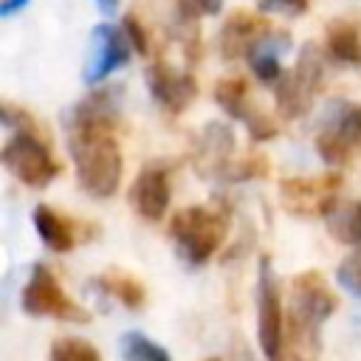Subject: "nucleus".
<instances>
[{
    "label": "nucleus",
    "mask_w": 361,
    "mask_h": 361,
    "mask_svg": "<svg viewBox=\"0 0 361 361\" xmlns=\"http://www.w3.org/2000/svg\"><path fill=\"white\" fill-rule=\"evenodd\" d=\"M65 130L79 186L93 197H113L124 172L121 149L113 138V124L68 113Z\"/></svg>",
    "instance_id": "obj_1"
},
{
    "label": "nucleus",
    "mask_w": 361,
    "mask_h": 361,
    "mask_svg": "<svg viewBox=\"0 0 361 361\" xmlns=\"http://www.w3.org/2000/svg\"><path fill=\"white\" fill-rule=\"evenodd\" d=\"M226 214L206 209V206H186L175 212L169 223V237L175 240L178 254L189 265H203L209 262L217 248L226 240Z\"/></svg>",
    "instance_id": "obj_2"
},
{
    "label": "nucleus",
    "mask_w": 361,
    "mask_h": 361,
    "mask_svg": "<svg viewBox=\"0 0 361 361\" xmlns=\"http://www.w3.org/2000/svg\"><path fill=\"white\" fill-rule=\"evenodd\" d=\"M20 305L34 319L48 316V319H62V322H76V324L90 322V313L65 293V288L59 285V279L54 276L48 265H34L28 282L23 285Z\"/></svg>",
    "instance_id": "obj_3"
},
{
    "label": "nucleus",
    "mask_w": 361,
    "mask_h": 361,
    "mask_svg": "<svg viewBox=\"0 0 361 361\" xmlns=\"http://www.w3.org/2000/svg\"><path fill=\"white\" fill-rule=\"evenodd\" d=\"M322 76H324V62L319 56V48L313 42H307L299 51V59L293 65V71L282 73L274 85L276 90V107L285 118H299L310 110L316 90L322 87Z\"/></svg>",
    "instance_id": "obj_4"
},
{
    "label": "nucleus",
    "mask_w": 361,
    "mask_h": 361,
    "mask_svg": "<svg viewBox=\"0 0 361 361\" xmlns=\"http://www.w3.org/2000/svg\"><path fill=\"white\" fill-rule=\"evenodd\" d=\"M0 161L20 183L31 189H42L59 175V164L54 161L51 149L37 138V133H28V130H17L6 141Z\"/></svg>",
    "instance_id": "obj_5"
},
{
    "label": "nucleus",
    "mask_w": 361,
    "mask_h": 361,
    "mask_svg": "<svg viewBox=\"0 0 361 361\" xmlns=\"http://www.w3.org/2000/svg\"><path fill=\"white\" fill-rule=\"evenodd\" d=\"M257 341L265 361L282 358L285 344V310L279 299V285L274 276V265L268 257L259 259V279H257Z\"/></svg>",
    "instance_id": "obj_6"
},
{
    "label": "nucleus",
    "mask_w": 361,
    "mask_h": 361,
    "mask_svg": "<svg viewBox=\"0 0 361 361\" xmlns=\"http://www.w3.org/2000/svg\"><path fill=\"white\" fill-rule=\"evenodd\" d=\"M361 147V104L336 102L324 113L322 130L316 135V152L324 164L341 166L350 161L353 149Z\"/></svg>",
    "instance_id": "obj_7"
},
{
    "label": "nucleus",
    "mask_w": 361,
    "mask_h": 361,
    "mask_svg": "<svg viewBox=\"0 0 361 361\" xmlns=\"http://www.w3.org/2000/svg\"><path fill=\"white\" fill-rule=\"evenodd\" d=\"M336 310V296L330 293L324 276L319 271H305L293 279L290 296V319L299 333L313 336Z\"/></svg>",
    "instance_id": "obj_8"
},
{
    "label": "nucleus",
    "mask_w": 361,
    "mask_h": 361,
    "mask_svg": "<svg viewBox=\"0 0 361 361\" xmlns=\"http://www.w3.org/2000/svg\"><path fill=\"white\" fill-rule=\"evenodd\" d=\"M130 54H133V45H130L124 28H116L110 23H99L90 31V59L85 68V79L87 82L107 79L113 71H118L130 62Z\"/></svg>",
    "instance_id": "obj_9"
},
{
    "label": "nucleus",
    "mask_w": 361,
    "mask_h": 361,
    "mask_svg": "<svg viewBox=\"0 0 361 361\" xmlns=\"http://www.w3.org/2000/svg\"><path fill=\"white\" fill-rule=\"evenodd\" d=\"M341 186L338 175H322V178H285L279 183V195L288 212L296 214H322L330 200H336V192Z\"/></svg>",
    "instance_id": "obj_10"
},
{
    "label": "nucleus",
    "mask_w": 361,
    "mask_h": 361,
    "mask_svg": "<svg viewBox=\"0 0 361 361\" xmlns=\"http://www.w3.org/2000/svg\"><path fill=\"white\" fill-rule=\"evenodd\" d=\"M147 87L166 113H183L197 99V82L189 73L175 71L164 62L147 68Z\"/></svg>",
    "instance_id": "obj_11"
},
{
    "label": "nucleus",
    "mask_w": 361,
    "mask_h": 361,
    "mask_svg": "<svg viewBox=\"0 0 361 361\" xmlns=\"http://www.w3.org/2000/svg\"><path fill=\"white\" fill-rule=\"evenodd\" d=\"M169 200H172V186H169V172L166 166H144L138 172V178L133 180L130 186V203L133 209L149 220V223H158L166 209H169Z\"/></svg>",
    "instance_id": "obj_12"
},
{
    "label": "nucleus",
    "mask_w": 361,
    "mask_h": 361,
    "mask_svg": "<svg viewBox=\"0 0 361 361\" xmlns=\"http://www.w3.org/2000/svg\"><path fill=\"white\" fill-rule=\"evenodd\" d=\"M234 152V133L228 124L209 121L200 130L197 147H195V166L200 175H217L226 178L228 172V158Z\"/></svg>",
    "instance_id": "obj_13"
},
{
    "label": "nucleus",
    "mask_w": 361,
    "mask_h": 361,
    "mask_svg": "<svg viewBox=\"0 0 361 361\" xmlns=\"http://www.w3.org/2000/svg\"><path fill=\"white\" fill-rule=\"evenodd\" d=\"M290 48V39L279 31V34H271L265 31L251 48H248V65L254 71V76L262 82V85H276V79L282 76V54Z\"/></svg>",
    "instance_id": "obj_14"
},
{
    "label": "nucleus",
    "mask_w": 361,
    "mask_h": 361,
    "mask_svg": "<svg viewBox=\"0 0 361 361\" xmlns=\"http://www.w3.org/2000/svg\"><path fill=\"white\" fill-rule=\"evenodd\" d=\"M327 234L355 251H361V200H330L322 212Z\"/></svg>",
    "instance_id": "obj_15"
},
{
    "label": "nucleus",
    "mask_w": 361,
    "mask_h": 361,
    "mask_svg": "<svg viewBox=\"0 0 361 361\" xmlns=\"http://www.w3.org/2000/svg\"><path fill=\"white\" fill-rule=\"evenodd\" d=\"M34 228H37L39 240L56 254H65V251H71L76 245V231H73L71 220H65L62 214H56L45 203L34 209Z\"/></svg>",
    "instance_id": "obj_16"
},
{
    "label": "nucleus",
    "mask_w": 361,
    "mask_h": 361,
    "mask_svg": "<svg viewBox=\"0 0 361 361\" xmlns=\"http://www.w3.org/2000/svg\"><path fill=\"white\" fill-rule=\"evenodd\" d=\"M259 31H262V25H259L257 17H251V14H234L223 25V31H220V51H223V56L226 59L245 56L248 48L262 37Z\"/></svg>",
    "instance_id": "obj_17"
},
{
    "label": "nucleus",
    "mask_w": 361,
    "mask_h": 361,
    "mask_svg": "<svg viewBox=\"0 0 361 361\" xmlns=\"http://www.w3.org/2000/svg\"><path fill=\"white\" fill-rule=\"evenodd\" d=\"M99 288L104 290V293H110V296H116L124 307H130V310H138V307H144V302H147V288L135 279V276H130V274H124V271H107L102 279H99Z\"/></svg>",
    "instance_id": "obj_18"
},
{
    "label": "nucleus",
    "mask_w": 361,
    "mask_h": 361,
    "mask_svg": "<svg viewBox=\"0 0 361 361\" xmlns=\"http://www.w3.org/2000/svg\"><path fill=\"white\" fill-rule=\"evenodd\" d=\"M214 102L234 118L245 121L251 116V107H248V85L245 79L240 76H228V79H220L214 85Z\"/></svg>",
    "instance_id": "obj_19"
},
{
    "label": "nucleus",
    "mask_w": 361,
    "mask_h": 361,
    "mask_svg": "<svg viewBox=\"0 0 361 361\" xmlns=\"http://www.w3.org/2000/svg\"><path fill=\"white\" fill-rule=\"evenodd\" d=\"M327 48L338 62H347V65L361 62V39L355 25L350 23H333L327 28Z\"/></svg>",
    "instance_id": "obj_20"
},
{
    "label": "nucleus",
    "mask_w": 361,
    "mask_h": 361,
    "mask_svg": "<svg viewBox=\"0 0 361 361\" xmlns=\"http://www.w3.org/2000/svg\"><path fill=\"white\" fill-rule=\"evenodd\" d=\"M121 355L124 361H169V353L147 338L144 333H124L121 336Z\"/></svg>",
    "instance_id": "obj_21"
},
{
    "label": "nucleus",
    "mask_w": 361,
    "mask_h": 361,
    "mask_svg": "<svg viewBox=\"0 0 361 361\" xmlns=\"http://www.w3.org/2000/svg\"><path fill=\"white\" fill-rule=\"evenodd\" d=\"M51 361H102V353L85 338L62 336L51 344Z\"/></svg>",
    "instance_id": "obj_22"
},
{
    "label": "nucleus",
    "mask_w": 361,
    "mask_h": 361,
    "mask_svg": "<svg viewBox=\"0 0 361 361\" xmlns=\"http://www.w3.org/2000/svg\"><path fill=\"white\" fill-rule=\"evenodd\" d=\"M336 279L344 290H350L353 296H361V251L347 257L338 268H336Z\"/></svg>",
    "instance_id": "obj_23"
},
{
    "label": "nucleus",
    "mask_w": 361,
    "mask_h": 361,
    "mask_svg": "<svg viewBox=\"0 0 361 361\" xmlns=\"http://www.w3.org/2000/svg\"><path fill=\"white\" fill-rule=\"evenodd\" d=\"M265 172H268L265 158H262V155H251V158L240 161L234 169H228L226 178H231V180H254V178H262Z\"/></svg>",
    "instance_id": "obj_24"
},
{
    "label": "nucleus",
    "mask_w": 361,
    "mask_h": 361,
    "mask_svg": "<svg viewBox=\"0 0 361 361\" xmlns=\"http://www.w3.org/2000/svg\"><path fill=\"white\" fill-rule=\"evenodd\" d=\"M245 127H248V133H251L254 141H268V138H274L279 133L276 124L265 113H257V110H251V116L245 118Z\"/></svg>",
    "instance_id": "obj_25"
},
{
    "label": "nucleus",
    "mask_w": 361,
    "mask_h": 361,
    "mask_svg": "<svg viewBox=\"0 0 361 361\" xmlns=\"http://www.w3.org/2000/svg\"><path fill=\"white\" fill-rule=\"evenodd\" d=\"M178 8L186 17H203V14L214 17L223 11V0H178Z\"/></svg>",
    "instance_id": "obj_26"
},
{
    "label": "nucleus",
    "mask_w": 361,
    "mask_h": 361,
    "mask_svg": "<svg viewBox=\"0 0 361 361\" xmlns=\"http://www.w3.org/2000/svg\"><path fill=\"white\" fill-rule=\"evenodd\" d=\"M121 28H124V34H127V39H130L133 51H135V54H147V48H149V42H147V34H144L141 23H138L133 14L121 20Z\"/></svg>",
    "instance_id": "obj_27"
},
{
    "label": "nucleus",
    "mask_w": 361,
    "mask_h": 361,
    "mask_svg": "<svg viewBox=\"0 0 361 361\" xmlns=\"http://www.w3.org/2000/svg\"><path fill=\"white\" fill-rule=\"evenodd\" d=\"M265 11H285V14H302L307 8V0H259Z\"/></svg>",
    "instance_id": "obj_28"
},
{
    "label": "nucleus",
    "mask_w": 361,
    "mask_h": 361,
    "mask_svg": "<svg viewBox=\"0 0 361 361\" xmlns=\"http://www.w3.org/2000/svg\"><path fill=\"white\" fill-rule=\"evenodd\" d=\"M31 0H3L0 3V17H14L17 11H23Z\"/></svg>",
    "instance_id": "obj_29"
},
{
    "label": "nucleus",
    "mask_w": 361,
    "mask_h": 361,
    "mask_svg": "<svg viewBox=\"0 0 361 361\" xmlns=\"http://www.w3.org/2000/svg\"><path fill=\"white\" fill-rule=\"evenodd\" d=\"M118 3H121V0H96V6H99L102 14H113V11L118 8Z\"/></svg>",
    "instance_id": "obj_30"
},
{
    "label": "nucleus",
    "mask_w": 361,
    "mask_h": 361,
    "mask_svg": "<svg viewBox=\"0 0 361 361\" xmlns=\"http://www.w3.org/2000/svg\"><path fill=\"white\" fill-rule=\"evenodd\" d=\"M240 361H251V358H240Z\"/></svg>",
    "instance_id": "obj_31"
}]
</instances>
